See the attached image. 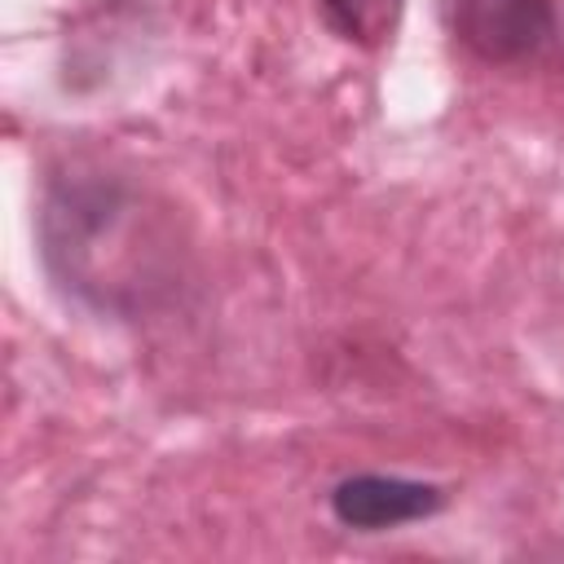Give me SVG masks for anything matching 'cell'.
Here are the masks:
<instances>
[{
	"instance_id": "6da1fadb",
	"label": "cell",
	"mask_w": 564,
	"mask_h": 564,
	"mask_svg": "<svg viewBox=\"0 0 564 564\" xmlns=\"http://www.w3.org/2000/svg\"><path fill=\"white\" fill-rule=\"evenodd\" d=\"M458 35L480 57H524L551 31L546 0H454Z\"/></svg>"
},
{
	"instance_id": "3957f363",
	"label": "cell",
	"mask_w": 564,
	"mask_h": 564,
	"mask_svg": "<svg viewBox=\"0 0 564 564\" xmlns=\"http://www.w3.org/2000/svg\"><path fill=\"white\" fill-rule=\"evenodd\" d=\"M326 22L357 44H383L401 18V0H322Z\"/></svg>"
},
{
	"instance_id": "7a4b0ae2",
	"label": "cell",
	"mask_w": 564,
	"mask_h": 564,
	"mask_svg": "<svg viewBox=\"0 0 564 564\" xmlns=\"http://www.w3.org/2000/svg\"><path fill=\"white\" fill-rule=\"evenodd\" d=\"M330 507L352 529H388L419 516H432L441 507V494L419 480L397 476H352L330 494Z\"/></svg>"
}]
</instances>
